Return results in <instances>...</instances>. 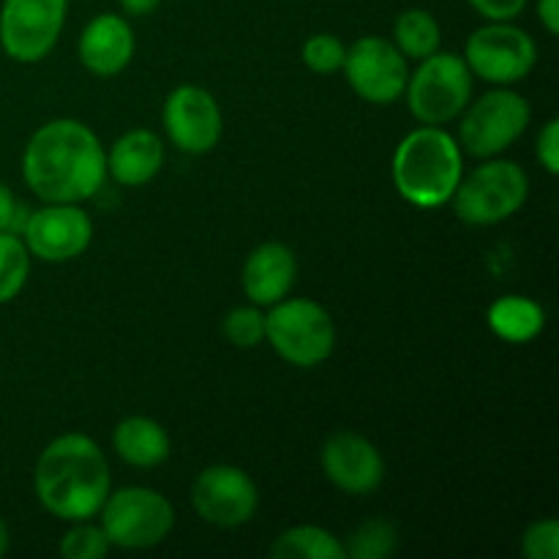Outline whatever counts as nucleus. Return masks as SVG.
I'll return each mask as SVG.
<instances>
[{
	"instance_id": "f257e3e1",
	"label": "nucleus",
	"mask_w": 559,
	"mask_h": 559,
	"mask_svg": "<svg viewBox=\"0 0 559 559\" xmlns=\"http://www.w3.org/2000/svg\"><path fill=\"white\" fill-rule=\"evenodd\" d=\"M22 178L41 202L80 205L107 180V151L82 120H49L27 140Z\"/></svg>"
},
{
	"instance_id": "f03ea898",
	"label": "nucleus",
	"mask_w": 559,
	"mask_h": 559,
	"mask_svg": "<svg viewBox=\"0 0 559 559\" xmlns=\"http://www.w3.org/2000/svg\"><path fill=\"white\" fill-rule=\"evenodd\" d=\"M36 497L52 516L85 522L98 516L112 491L109 464L102 448L87 435H60L49 442L33 473Z\"/></svg>"
},
{
	"instance_id": "7ed1b4c3",
	"label": "nucleus",
	"mask_w": 559,
	"mask_h": 559,
	"mask_svg": "<svg viewBox=\"0 0 559 559\" xmlns=\"http://www.w3.org/2000/svg\"><path fill=\"white\" fill-rule=\"evenodd\" d=\"M391 175L399 197L409 205L442 207L462 180L464 153L442 126H420L396 145Z\"/></svg>"
},
{
	"instance_id": "20e7f679",
	"label": "nucleus",
	"mask_w": 559,
	"mask_h": 559,
	"mask_svg": "<svg viewBox=\"0 0 559 559\" xmlns=\"http://www.w3.org/2000/svg\"><path fill=\"white\" fill-rule=\"evenodd\" d=\"M265 342L298 369L325 364L336 347V325L328 309L309 298H284L265 314Z\"/></svg>"
},
{
	"instance_id": "39448f33",
	"label": "nucleus",
	"mask_w": 559,
	"mask_h": 559,
	"mask_svg": "<svg viewBox=\"0 0 559 559\" xmlns=\"http://www.w3.org/2000/svg\"><path fill=\"white\" fill-rule=\"evenodd\" d=\"M530 194V178L516 162L489 158L469 175H462L451 202L456 216L469 227H491L522 211Z\"/></svg>"
},
{
	"instance_id": "423d86ee",
	"label": "nucleus",
	"mask_w": 559,
	"mask_h": 559,
	"mask_svg": "<svg viewBox=\"0 0 559 559\" xmlns=\"http://www.w3.org/2000/svg\"><path fill=\"white\" fill-rule=\"evenodd\" d=\"M102 530L112 549L142 551L164 544L175 527L173 502L147 486L109 491L102 506Z\"/></svg>"
},
{
	"instance_id": "0eeeda50",
	"label": "nucleus",
	"mask_w": 559,
	"mask_h": 559,
	"mask_svg": "<svg viewBox=\"0 0 559 559\" xmlns=\"http://www.w3.org/2000/svg\"><path fill=\"white\" fill-rule=\"evenodd\" d=\"M407 80V104L424 126H445L464 112L473 98V71L462 55L435 52L418 60Z\"/></svg>"
},
{
	"instance_id": "6e6552de",
	"label": "nucleus",
	"mask_w": 559,
	"mask_h": 559,
	"mask_svg": "<svg viewBox=\"0 0 559 559\" xmlns=\"http://www.w3.org/2000/svg\"><path fill=\"white\" fill-rule=\"evenodd\" d=\"M533 107L522 93L511 87H495L475 104L464 107L459 123V147L475 158H495L527 131Z\"/></svg>"
},
{
	"instance_id": "1a4fd4ad",
	"label": "nucleus",
	"mask_w": 559,
	"mask_h": 559,
	"mask_svg": "<svg viewBox=\"0 0 559 559\" xmlns=\"http://www.w3.org/2000/svg\"><path fill=\"white\" fill-rule=\"evenodd\" d=\"M464 60L478 80L497 87H511L527 80L538 63L533 36L513 22H489L467 38Z\"/></svg>"
},
{
	"instance_id": "9d476101",
	"label": "nucleus",
	"mask_w": 559,
	"mask_h": 559,
	"mask_svg": "<svg viewBox=\"0 0 559 559\" xmlns=\"http://www.w3.org/2000/svg\"><path fill=\"white\" fill-rule=\"evenodd\" d=\"M69 0H3L0 47L16 63L47 58L63 33Z\"/></svg>"
},
{
	"instance_id": "9b49d317",
	"label": "nucleus",
	"mask_w": 559,
	"mask_h": 559,
	"mask_svg": "<svg viewBox=\"0 0 559 559\" xmlns=\"http://www.w3.org/2000/svg\"><path fill=\"white\" fill-rule=\"evenodd\" d=\"M342 71L349 87L377 107L396 104L407 91V58L399 52L396 44L382 36H364L349 44Z\"/></svg>"
},
{
	"instance_id": "f8f14e48",
	"label": "nucleus",
	"mask_w": 559,
	"mask_h": 559,
	"mask_svg": "<svg viewBox=\"0 0 559 559\" xmlns=\"http://www.w3.org/2000/svg\"><path fill=\"white\" fill-rule=\"evenodd\" d=\"M191 506L202 522L222 530L243 527L260 508V491L246 469L233 464L205 467L191 484Z\"/></svg>"
},
{
	"instance_id": "ddd939ff",
	"label": "nucleus",
	"mask_w": 559,
	"mask_h": 559,
	"mask_svg": "<svg viewBox=\"0 0 559 559\" xmlns=\"http://www.w3.org/2000/svg\"><path fill=\"white\" fill-rule=\"evenodd\" d=\"M20 238L31 257L44 262H69L85 254L93 240V222L80 205L71 202H44L31 211Z\"/></svg>"
},
{
	"instance_id": "4468645a",
	"label": "nucleus",
	"mask_w": 559,
	"mask_h": 559,
	"mask_svg": "<svg viewBox=\"0 0 559 559\" xmlns=\"http://www.w3.org/2000/svg\"><path fill=\"white\" fill-rule=\"evenodd\" d=\"M164 131L178 151L202 156L218 145L224 118L213 93L200 85H180L167 96L162 109Z\"/></svg>"
},
{
	"instance_id": "2eb2a0df",
	"label": "nucleus",
	"mask_w": 559,
	"mask_h": 559,
	"mask_svg": "<svg viewBox=\"0 0 559 559\" xmlns=\"http://www.w3.org/2000/svg\"><path fill=\"white\" fill-rule=\"evenodd\" d=\"M322 469L325 478L344 495H371L385 480V462L371 440L358 431H336L322 445Z\"/></svg>"
},
{
	"instance_id": "dca6fc26",
	"label": "nucleus",
	"mask_w": 559,
	"mask_h": 559,
	"mask_svg": "<svg viewBox=\"0 0 559 559\" xmlns=\"http://www.w3.org/2000/svg\"><path fill=\"white\" fill-rule=\"evenodd\" d=\"M134 31L123 14H98L82 31L76 52L82 66L96 76H115L134 58Z\"/></svg>"
},
{
	"instance_id": "f3484780",
	"label": "nucleus",
	"mask_w": 559,
	"mask_h": 559,
	"mask_svg": "<svg viewBox=\"0 0 559 559\" xmlns=\"http://www.w3.org/2000/svg\"><path fill=\"white\" fill-rule=\"evenodd\" d=\"M298 278V260L293 249L278 240L260 243L243 265V293L254 306L271 309L273 304L287 298Z\"/></svg>"
},
{
	"instance_id": "a211bd4d",
	"label": "nucleus",
	"mask_w": 559,
	"mask_h": 559,
	"mask_svg": "<svg viewBox=\"0 0 559 559\" xmlns=\"http://www.w3.org/2000/svg\"><path fill=\"white\" fill-rule=\"evenodd\" d=\"M164 140L151 129L126 131L107 153V175L120 186H145L162 173Z\"/></svg>"
},
{
	"instance_id": "6ab92c4d",
	"label": "nucleus",
	"mask_w": 559,
	"mask_h": 559,
	"mask_svg": "<svg viewBox=\"0 0 559 559\" xmlns=\"http://www.w3.org/2000/svg\"><path fill=\"white\" fill-rule=\"evenodd\" d=\"M112 448L131 467L151 469L167 462L173 442H169L167 429L158 420L145 418V415H131L115 426Z\"/></svg>"
},
{
	"instance_id": "aec40b11",
	"label": "nucleus",
	"mask_w": 559,
	"mask_h": 559,
	"mask_svg": "<svg viewBox=\"0 0 559 559\" xmlns=\"http://www.w3.org/2000/svg\"><path fill=\"white\" fill-rule=\"evenodd\" d=\"M489 328L508 344H527L544 333L546 311L527 295H502L489 306Z\"/></svg>"
},
{
	"instance_id": "412c9836",
	"label": "nucleus",
	"mask_w": 559,
	"mask_h": 559,
	"mask_svg": "<svg viewBox=\"0 0 559 559\" xmlns=\"http://www.w3.org/2000/svg\"><path fill=\"white\" fill-rule=\"evenodd\" d=\"M267 555L273 559H347L344 544L325 527L317 524H298L278 535Z\"/></svg>"
},
{
	"instance_id": "4be33fe9",
	"label": "nucleus",
	"mask_w": 559,
	"mask_h": 559,
	"mask_svg": "<svg viewBox=\"0 0 559 559\" xmlns=\"http://www.w3.org/2000/svg\"><path fill=\"white\" fill-rule=\"evenodd\" d=\"M442 31L435 14L426 9H407L396 16L393 25V44L407 60H424L440 52Z\"/></svg>"
},
{
	"instance_id": "5701e85b",
	"label": "nucleus",
	"mask_w": 559,
	"mask_h": 559,
	"mask_svg": "<svg viewBox=\"0 0 559 559\" xmlns=\"http://www.w3.org/2000/svg\"><path fill=\"white\" fill-rule=\"evenodd\" d=\"M399 533L388 519H369L349 533L344 557L349 559H388L396 555Z\"/></svg>"
},
{
	"instance_id": "b1692460",
	"label": "nucleus",
	"mask_w": 559,
	"mask_h": 559,
	"mask_svg": "<svg viewBox=\"0 0 559 559\" xmlns=\"http://www.w3.org/2000/svg\"><path fill=\"white\" fill-rule=\"evenodd\" d=\"M31 251L14 233H0V306L11 304L31 276Z\"/></svg>"
},
{
	"instance_id": "393cba45",
	"label": "nucleus",
	"mask_w": 559,
	"mask_h": 559,
	"mask_svg": "<svg viewBox=\"0 0 559 559\" xmlns=\"http://www.w3.org/2000/svg\"><path fill=\"white\" fill-rule=\"evenodd\" d=\"M224 338H227L233 347L251 349L257 344L265 342V314L260 311V306H238V309L227 311L222 322Z\"/></svg>"
},
{
	"instance_id": "a878e982",
	"label": "nucleus",
	"mask_w": 559,
	"mask_h": 559,
	"mask_svg": "<svg viewBox=\"0 0 559 559\" xmlns=\"http://www.w3.org/2000/svg\"><path fill=\"white\" fill-rule=\"evenodd\" d=\"M74 527L63 535L60 540V555L66 559H104L112 549L109 538L104 535L102 524H91V519L85 522H71Z\"/></svg>"
},
{
	"instance_id": "bb28decb",
	"label": "nucleus",
	"mask_w": 559,
	"mask_h": 559,
	"mask_svg": "<svg viewBox=\"0 0 559 559\" xmlns=\"http://www.w3.org/2000/svg\"><path fill=\"white\" fill-rule=\"evenodd\" d=\"M300 55H304L306 69L314 71V74H336V71H342L344 58H347V47L333 33H317V36L306 38Z\"/></svg>"
},
{
	"instance_id": "cd10ccee",
	"label": "nucleus",
	"mask_w": 559,
	"mask_h": 559,
	"mask_svg": "<svg viewBox=\"0 0 559 559\" xmlns=\"http://www.w3.org/2000/svg\"><path fill=\"white\" fill-rule=\"evenodd\" d=\"M522 551L527 559H557L559 557V524L557 519L533 522L522 535Z\"/></svg>"
},
{
	"instance_id": "c85d7f7f",
	"label": "nucleus",
	"mask_w": 559,
	"mask_h": 559,
	"mask_svg": "<svg viewBox=\"0 0 559 559\" xmlns=\"http://www.w3.org/2000/svg\"><path fill=\"white\" fill-rule=\"evenodd\" d=\"M27 216H31L27 205H22V202L16 200L14 191L0 180V233L20 235L22 227H25Z\"/></svg>"
},
{
	"instance_id": "c756f323",
	"label": "nucleus",
	"mask_w": 559,
	"mask_h": 559,
	"mask_svg": "<svg viewBox=\"0 0 559 559\" xmlns=\"http://www.w3.org/2000/svg\"><path fill=\"white\" fill-rule=\"evenodd\" d=\"M535 153H538V162L546 173L549 175L559 173V120L557 118L546 120V126L538 134Z\"/></svg>"
},
{
	"instance_id": "7c9ffc66",
	"label": "nucleus",
	"mask_w": 559,
	"mask_h": 559,
	"mask_svg": "<svg viewBox=\"0 0 559 559\" xmlns=\"http://www.w3.org/2000/svg\"><path fill=\"white\" fill-rule=\"evenodd\" d=\"M486 22H513L524 9L527 0H467Z\"/></svg>"
},
{
	"instance_id": "2f4dec72",
	"label": "nucleus",
	"mask_w": 559,
	"mask_h": 559,
	"mask_svg": "<svg viewBox=\"0 0 559 559\" xmlns=\"http://www.w3.org/2000/svg\"><path fill=\"white\" fill-rule=\"evenodd\" d=\"M538 20L549 36L559 33V0H538Z\"/></svg>"
},
{
	"instance_id": "473e14b6",
	"label": "nucleus",
	"mask_w": 559,
	"mask_h": 559,
	"mask_svg": "<svg viewBox=\"0 0 559 559\" xmlns=\"http://www.w3.org/2000/svg\"><path fill=\"white\" fill-rule=\"evenodd\" d=\"M118 3H120V9H123V14L147 16V14H153V11H156L164 0H118Z\"/></svg>"
},
{
	"instance_id": "72a5a7b5",
	"label": "nucleus",
	"mask_w": 559,
	"mask_h": 559,
	"mask_svg": "<svg viewBox=\"0 0 559 559\" xmlns=\"http://www.w3.org/2000/svg\"><path fill=\"white\" fill-rule=\"evenodd\" d=\"M9 546H11V533H9V524L0 519V559L9 555Z\"/></svg>"
}]
</instances>
